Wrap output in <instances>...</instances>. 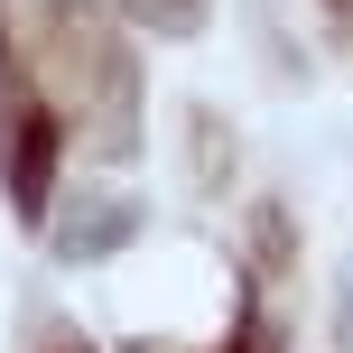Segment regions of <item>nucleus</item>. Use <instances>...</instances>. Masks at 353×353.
Returning a JSON list of instances; mask_svg holds the SVG:
<instances>
[{
    "instance_id": "3",
    "label": "nucleus",
    "mask_w": 353,
    "mask_h": 353,
    "mask_svg": "<svg viewBox=\"0 0 353 353\" xmlns=\"http://www.w3.org/2000/svg\"><path fill=\"white\" fill-rule=\"evenodd\" d=\"M325 10H344V19H353V0H325Z\"/></svg>"
},
{
    "instance_id": "2",
    "label": "nucleus",
    "mask_w": 353,
    "mask_h": 353,
    "mask_svg": "<svg viewBox=\"0 0 353 353\" xmlns=\"http://www.w3.org/2000/svg\"><path fill=\"white\" fill-rule=\"evenodd\" d=\"M37 353H84V344H74V335H47V344H37Z\"/></svg>"
},
{
    "instance_id": "1",
    "label": "nucleus",
    "mask_w": 353,
    "mask_h": 353,
    "mask_svg": "<svg viewBox=\"0 0 353 353\" xmlns=\"http://www.w3.org/2000/svg\"><path fill=\"white\" fill-rule=\"evenodd\" d=\"M130 19H149V28H195V10H205V0H121Z\"/></svg>"
}]
</instances>
